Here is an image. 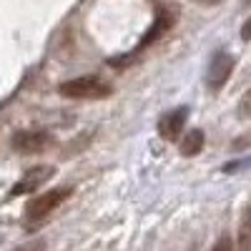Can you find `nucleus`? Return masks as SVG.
I'll return each mask as SVG.
<instances>
[{"label": "nucleus", "mask_w": 251, "mask_h": 251, "mask_svg": "<svg viewBox=\"0 0 251 251\" xmlns=\"http://www.w3.org/2000/svg\"><path fill=\"white\" fill-rule=\"evenodd\" d=\"M203 141H206L203 131H199V128L188 131V133L183 136V141H181V153H183V156H196V153H201V151H203Z\"/></svg>", "instance_id": "6e6552de"}, {"label": "nucleus", "mask_w": 251, "mask_h": 251, "mask_svg": "<svg viewBox=\"0 0 251 251\" xmlns=\"http://www.w3.org/2000/svg\"><path fill=\"white\" fill-rule=\"evenodd\" d=\"M201 3H206V5H216V3H221V0H201Z\"/></svg>", "instance_id": "ddd939ff"}, {"label": "nucleus", "mask_w": 251, "mask_h": 251, "mask_svg": "<svg viewBox=\"0 0 251 251\" xmlns=\"http://www.w3.org/2000/svg\"><path fill=\"white\" fill-rule=\"evenodd\" d=\"M174 23H176V15H174L171 10H163V13H161V15L156 18V23H153V25L149 28V33L143 35V40H141V46H138V48H146V46H151L153 40H158V38H161V35H163L166 30H169V28H171Z\"/></svg>", "instance_id": "0eeeda50"}, {"label": "nucleus", "mask_w": 251, "mask_h": 251, "mask_svg": "<svg viewBox=\"0 0 251 251\" xmlns=\"http://www.w3.org/2000/svg\"><path fill=\"white\" fill-rule=\"evenodd\" d=\"M58 93L66 98H78V100H96V98H108L111 86L98 75H80V78L60 83Z\"/></svg>", "instance_id": "f257e3e1"}, {"label": "nucleus", "mask_w": 251, "mask_h": 251, "mask_svg": "<svg viewBox=\"0 0 251 251\" xmlns=\"http://www.w3.org/2000/svg\"><path fill=\"white\" fill-rule=\"evenodd\" d=\"M73 194V188L71 186H63V188H53V191H46V194H40L35 196L30 203H28V219H43L48 216L50 211H55L58 206H63Z\"/></svg>", "instance_id": "f03ea898"}, {"label": "nucleus", "mask_w": 251, "mask_h": 251, "mask_svg": "<svg viewBox=\"0 0 251 251\" xmlns=\"http://www.w3.org/2000/svg\"><path fill=\"white\" fill-rule=\"evenodd\" d=\"M239 246L249 249L251 246V206L244 211L241 216V226H239Z\"/></svg>", "instance_id": "1a4fd4ad"}, {"label": "nucleus", "mask_w": 251, "mask_h": 251, "mask_svg": "<svg viewBox=\"0 0 251 251\" xmlns=\"http://www.w3.org/2000/svg\"><path fill=\"white\" fill-rule=\"evenodd\" d=\"M186 118H188V108H176V111H169L166 116H161V121H158L161 138L176 141L183 131V126H186Z\"/></svg>", "instance_id": "423d86ee"}, {"label": "nucleus", "mask_w": 251, "mask_h": 251, "mask_svg": "<svg viewBox=\"0 0 251 251\" xmlns=\"http://www.w3.org/2000/svg\"><path fill=\"white\" fill-rule=\"evenodd\" d=\"M53 166H38V169H30L23 178H20L13 188H10V196H23L28 191H35V188H40L46 181L53 178Z\"/></svg>", "instance_id": "39448f33"}, {"label": "nucleus", "mask_w": 251, "mask_h": 251, "mask_svg": "<svg viewBox=\"0 0 251 251\" xmlns=\"http://www.w3.org/2000/svg\"><path fill=\"white\" fill-rule=\"evenodd\" d=\"M136 53H138V50H133V53H128V55H123V58H111L108 66H113V68H126V66H131V63L136 60Z\"/></svg>", "instance_id": "9d476101"}, {"label": "nucleus", "mask_w": 251, "mask_h": 251, "mask_svg": "<svg viewBox=\"0 0 251 251\" xmlns=\"http://www.w3.org/2000/svg\"><path fill=\"white\" fill-rule=\"evenodd\" d=\"M241 38H244V40H251V18L246 20L244 28H241Z\"/></svg>", "instance_id": "f8f14e48"}, {"label": "nucleus", "mask_w": 251, "mask_h": 251, "mask_svg": "<svg viewBox=\"0 0 251 251\" xmlns=\"http://www.w3.org/2000/svg\"><path fill=\"white\" fill-rule=\"evenodd\" d=\"M53 143L48 131H18L10 138V146L18 153H40Z\"/></svg>", "instance_id": "20e7f679"}, {"label": "nucleus", "mask_w": 251, "mask_h": 251, "mask_svg": "<svg viewBox=\"0 0 251 251\" xmlns=\"http://www.w3.org/2000/svg\"><path fill=\"white\" fill-rule=\"evenodd\" d=\"M239 116H241V118H251V88L246 91V96H244L241 103H239Z\"/></svg>", "instance_id": "9b49d317"}, {"label": "nucleus", "mask_w": 251, "mask_h": 251, "mask_svg": "<svg viewBox=\"0 0 251 251\" xmlns=\"http://www.w3.org/2000/svg\"><path fill=\"white\" fill-rule=\"evenodd\" d=\"M236 66V60L231 53H216L211 58V66H208V73H206V86L211 88V91H219L224 88V83L231 78V71Z\"/></svg>", "instance_id": "7ed1b4c3"}]
</instances>
